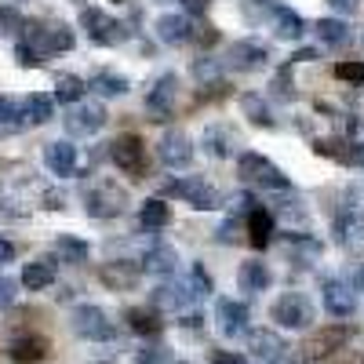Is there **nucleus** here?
<instances>
[{"label": "nucleus", "instance_id": "obj_1", "mask_svg": "<svg viewBox=\"0 0 364 364\" xmlns=\"http://www.w3.org/2000/svg\"><path fill=\"white\" fill-rule=\"evenodd\" d=\"M237 175H240V182H248V186H259V190H281V193H288L291 190V178L273 164L269 157H262V154H240L237 157Z\"/></svg>", "mask_w": 364, "mask_h": 364}, {"label": "nucleus", "instance_id": "obj_2", "mask_svg": "<svg viewBox=\"0 0 364 364\" xmlns=\"http://www.w3.org/2000/svg\"><path fill=\"white\" fill-rule=\"evenodd\" d=\"M22 41L33 48L41 58H44V55H55V51H70V48L77 44L73 29L63 26V22H29L26 33H22Z\"/></svg>", "mask_w": 364, "mask_h": 364}, {"label": "nucleus", "instance_id": "obj_3", "mask_svg": "<svg viewBox=\"0 0 364 364\" xmlns=\"http://www.w3.org/2000/svg\"><path fill=\"white\" fill-rule=\"evenodd\" d=\"M124 204H128V193L109 178H99L84 190V211L91 219H113V215L124 211Z\"/></svg>", "mask_w": 364, "mask_h": 364}, {"label": "nucleus", "instance_id": "obj_4", "mask_svg": "<svg viewBox=\"0 0 364 364\" xmlns=\"http://www.w3.org/2000/svg\"><path fill=\"white\" fill-rule=\"evenodd\" d=\"M80 26H84V33L91 44H102V48H117V44H124L128 41V26L106 15L102 8H84L80 11Z\"/></svg>", "mask_w": 364, "mask_h": 364}, {"label": "nucleus", "instance_id": "obj_5", "mask_svg": "<svg viewBox=\"0 0 364 364\" xmlns=\"http://www.w3.org/2000/svg\"><path fill=\"white\" fill-rule=\"evenodd\" d=\"M70 328L77 331L80 339H87V343H109L117 336L113 321L106 317L102 306H95V302H80V306L70 314Z\"/></svg>", "mask_w": 364, "mask_h": 364}, {"label": "nucleus", "instance_id": "obj_6", "mask_svg": "<svg viewBox=\"0 0 364 364\" xmlns=\"http://www.w3.org/2000/svg\"><path fill=\"white\" fill-rule=\"evenodd\" d=\"M168 193H175V197H182L190 208H197V211H211V208H223V193L211 186V182L204 178V175H186V178H178V182H171L168 186Z\"/></svg>", "mask_w": 364, "mask_h": 364}, {"label": "nucleus", "instance_id": "obj_7", "mask_svg": "<svg viewBox=\"0 0 364 364\" xmlns=\"http://www.w3.org/2000/svg\"><path fill=\"white\" fill-rule=\"evenodd\" d=\"M273 321L281 328H291V331H302L314 324V302L302 295V291H284L277 302H273Z\"/></svg>", "mask_w": 364, "mask_h": 364}, {"label": "nucleus", "instance_id": "obj_8", "mask_svg": "<svg viewBox=\"0 0 364 364\" xmlns=\"http://www.w3.org/2000/svg\"><path fill=\"white\" fill-rule=\"evenodd\" d=\"M175 102H178V77L175 73H161L154 80V87L146 91V113H149V120H157V124L171 120L175 117Z\"/></svg>", "mask_w": 364, "mask_h": 364}, {"label": "nucleus", "instance_id": "obj_9", "mask_svg": "<svg viewBox=\"0 0 364 364\" xmlns=\"http://www.w3.org/2000/svg\"><path fill=\"white\" fill-rule=\"evenodd\" d=\"M109 161L124 171V175H132V178H142L146 175V142L139 139V135H117L113 142H109Z\"/></svg>", "mask_w": 364, "mask_h": 364}, {"label": "nucleus", "instance_id": "obj_10", "mask_svg": "<svg viewBox=\"0 0 364 364\" xmlns=\"http://www.w3.org/2000/svg\"><path fill=\"white\" fill-rule=\"evenodd\" d=\"M248 350H252V357L259 364H284L291 357L288 339L281 336V331H273V328H255L248 336Z\"/></svg>", "mask_w": 364, "mask_h": 364}, {"label": "nucleus", "instance_id": "obj_11", "mask_svg": "<svg viewBox=\"0 0 364 364\" xmlns=\"http://www.w3.org/2000/svg\"><path fill=\"white\" fill-rule=\"evenodd\" d=\"M215 321L226 339L252 336V310L240 299H215Z\"/></svg>", "mask_w": 364, "mask_h": 364}, {"label": "nucleus", "instance_id": "obj_12", "mask_svg": "<svg viewBox=\"0 0 364 364\" xmlns=\"http://www.w3.org/2000/svg\"><path fill=\"white\" fill-rule=\"evenodd\" d=\"M353 336H357L353 324H328L324 331H317V336H310L306 343H302V357H306V360H321L331 350H343Z\"/></svg>", "mask_w": 364, "mask_h": 364}, {"label": "nucleus", "instance_id": "obj_13", "mask_svg": "<svg viewBox=\"0 0 364 364\" xmlns=\"http://www.w3.org/2000/svg\"><path fill=\"white\" fill-rule=\"evenodd\" d=\"M63 124H66V132L73 139H87V135H95V132L106 128V109L99 102H77V106L66 109Z\"/></svg>", "mask_w": 364, "mask_h": 364}, {"label": "nucleus", "instance_id": "obj_14", "mask_svg": "<svg viewBox=\"0 0 364 364\" xmlns=\"http://www.w3.org/2000/svg\"><path fill=\"white\" fill-rule=\"evenodd\" d=\"M157 157L164 161V168L171 171H182V168H190L193 164V142L186 132H164L161 142H157Z\"/></svg>", "mask_w": 364, "mask_h": 364}, {"label": "nucleus", "instance_id": "obj_15", "mask_svg": "<svg viewBox=\"0 0 364 364\" xmlns=\"http://www.w3.org/2000/svg\"><path fill=\"white\" fill-rule=\"evenodd\" d=\"M266 44L259 41H233L226 48V70H237V73H252V70H262L266 66Z\"/></svg>", "mask_w": 364, "mask_h": 364}, {"label": "nucleus", "instance_id": "obj_16", "mask_svg": "<svg viewBox=\"0 0 364 364\" xmlns=\"http://www.w3.org/2000/svg\"><path fill=\"white\" fill-rule=\"evenodd\" d=\"M193 299H197V288H193L190 281H164L161 288H154V295H149V306H154V310H175V314H182Z\"/></svg>", "mask_w": 364, "mask_h": 364}, {"label": "nucleus", "instance_id": "obj_17", "mask_svg": "<svg viewBox=\"0 0 364 364\" xmlns=\"http://www.w3.org/2000/svg\"><path fill=\"white\" fill-rule=\"evenodd\" d=\"M44 164H48V171L58 175V178L77 175V171H80L77 146H73L70 139H55V142H48V146H44Z\"/></svg>", "mask_w": 364, "mask_h": 364}, {"label": "nucleus", "instance_id": "obj_18", "mask_svg": "<svg viewBox=\"0 0 364 364\" xmlns=\"http://www.w3.org/2000/svg\"><path fill=\"white\" fill-rule=\"evenodd\" d=\"M321 299H324V310L331 317H353L357 310V295H353V284L339 281V277H328L321 284Z\"/></svg>", "mask_w": 364, "mask_h": 364}, {"label": "nucleus", "instance_id": "obj_19", "mask_svg": "<svg viewBox=\"0 0 364 364\" xmlns=\"http://www.w3.org/2000/svg\"><path fill=\"white\" fill-rule=\"evenodd\" d=\"M154 33H157V41L161 44H171V48H178V44H190L193 37H197V26L190 22V15H161L157 18V26H154Z\"/></svg>", "mask_w": 364, "mask_h": 364}, {"label": "nucleus", "instance_id": "obj_20", "mask_svg": "<svg viewBox=\"0 0 364 364\" xmlns=\"http://www.w3.org/2000/svg\"><path fill=\"white\" fill-rule=\"evenodd\" d=\"M269 284H273V273H269V266L262 259H245V262H240L237 288L245 295H262V291H269Z\"/></svg>", "mask_w": 364, "mask_h": 364}, {"label": "nucleus", "instance_id": "obj_21", "mask_svg": "<svg viewBox=\"0 0 364 364\" xmlns=\"http://www.w3.org/2000/svg\"><path fill=\"white\" fill-rule=\"evenodd\" d=\"M178 269V252L171 245H164V240H154V245L146 248L142 255V273H154V277H171V273Z\"/></svg>", "mask_w": 364, "mask_h": 364}, {"label": "nucleus", "instance_id": "obj_22", "mask_svg": "<svg viewBox=\"0 0 364 364\" xmlns=\"http://www.w3.org/2000/svg\"><path fill=\"white\" fill-rule=\"evenodd\" d=\"M336 240L353 252V255H364V215H357V211H346V215H339L336 223Z\"/></svg>", "mask_w": 364, "mask_h": 364}, {"label": "nucleus", "instance_id": "obj_23", "mask_svg": "<svg viewBox=\"0 0 364 364\" xmlns=\"http://www.w3.org/2000/svg\"><path fill=\"white\" fill-rule=\"evenodd\" d=\"M58 277V269H55V259H33V262H26L22 269V288L26 291H44L51 288Z\"/></svg>", "mask_w": 364, "mask_h": 364}, {"label": "nucleus", "instance_id": "obj_24", "mask_svg": "<svg viewBox=\"0 0 364 364\" xmlns=\"http://www.w3.org/2000/svg\"><path fill=\"white\" fill-rule=\"evenodd\" d=\"M8 357L15 364H41L48 357V339H41V336H18V339H11Z\"/></svg>", "mask_w": 364, "mask_h": 364}, {"label": "nucleus", "instance_id": "obj_25", "mask_svg": "<svg viewBox=\"0 0 364 364\" xmlns=\"http://www.w3.org/2000/svg\"><path fill=\"white\" fill-rule=\"evenodd\" d=\"M128 77H120L113 70H99V73H91L87 80V91H95L99 99H120V95H128Z\"/></svg>", "mask_w": 364, "mask_h": 364}, {"label": "nucleus", "instance_id": "obj_26", "mask_svg": "<svg viewBox=\"0 0 364 364\" xmlns=\"http://www.w3.org/2000/svg\"><path fill=\"white\" fill-rule=\"evenodd\" d=\"M302 33H306V18H302L299 11H291L284 4L273 11V37L277 41H299Z\"/></svg>", "mask_w": 364, "mask_h": 364}, {"label": "nucleus", "instance_id": "obj_27", "mask_svg": "<svg viewBox=\"0 0 364 364\" xmlns=\"http://www.w3.org/2000/svg\"><path fill=\"white\" fill-rule=\"evenodd\" d=\"M139 277H142V266H135V262H106V266H102V281H106L113 291L135 288Z\"/></svg>", "mask_w": 364, "mask_h": 364}, {"label": "nucleus", "instance_id": "obj_28", "mask_svg": "<svg viewBox=\"0 0 364 364\" xmlns=\"http://www.w3.org/2000/svg\"><path fill=\"white\" fill-rule=\"evenodd\" d=\"M168 223H171L168 200H161V197L142 200V208H139V226H142V230H164Z\"/></svg>", "mask_w": 364, "mask_h": 364}, {"label": "nucleus", "instance_id": "obj_29", "mask_svg": "<svg viewBox=\"0 0 364 364\" xmlns=\"http://www.w3.org/2000/svg\"><path fill=\"white\" fill-rule=\"evenodd\" d=\"M248 240H252V248H266L269 245V237H273V211L269 208H255L252 215H248Z\"/></svg>", "mask_w": 364, "mask_h": 364}, {"label": "nucleus", "instance_id": "obj_30", "mask_svg": "<svg viewBox=\"0 0 364 364\" xmlns=\"http://www.w3.org/2000/svg\"><path fill=\"white\" fill-rule=\"evenodd\" d=\"M124 321H128L132 331H139V336H157V331L164 328V321H161V314L154 306H132L124 314Z\"/></svg>", "mask_w": 364, "mask_h": 364}, {"label": "nucleus", "instance_id": "obj_31", "mask_svg": "<svg viewBox=\"0 0 364 364\" xmlns=\"http://www.w3.org/2000/svg\"><path fill=\"white\" fill-rule=\"evenodd\" d=\"M22 109H26V124H48V120L55 117V95L33 91V95L22 99Z\"/></svg>", "mask_w": 364, "mask_h": 364}, {"label": "nucleus", "instance_id": "obj_32", "mask_svg": "<svg viewBox=\"0 0 364 364\" xmlns=\"http://www.w3.org/2000/svg\"><path fill=\"white\" fill-rule=\"evenodd\" d=\"M240 109L248 113V120L255 128H273V124H277L273 113H269V102L259 95V91H245V95H240Z\"/></svg>", "mask_w": 364, "mask_h": 364}, {"label": "nucleus", "instance_id": "obj_33", "mask_svg": "<svg viewBox=\"0 0 364 364\" xmlns=\"http://www.w3.org/2000/svg\"><path fill=\"white\" fill-rule=\"evenodd\" d=\"M314 29H317L321 44H328V48H343V44H350V37H353L350 26H346L343 18H317Z\"/></svg>", "mask_w": 364, "mask_h": 364}, {"label": "nucleus", "instance_id": "obj_34", "mask_svg": "<svg viewBox=\"0 0 364 364\" xmlns=\"http://www.w3.org/2000/svg\"><path fill=\"white\" fill-rule=\"evenodd\" d=\"M26 128V109L18 99H8L0 95V135H15Z\"/></svg>", "mask_w": 364, "mask_h": 364}, {"label": "nucleus", "instance_id": "obj_35", "mask_svg": "<svg viewBox=\"0 0 364 364\" xmlns=\"http://www.w3.org/2000/svg\"><path fill=\"white\" fill-rule=\"evenodd\" d=\"M314 154L331 157V161L353 168V142H350V139H317V142H314Z\"/></svg>", "mask_w": 364, "mask_h": 364}, {"label": "nucleus", "instance_id": "obj_36", "mask_svg": "<svg viewBox=\"0 0 364 364\" xmlns=\"http://www.w3.org/2000/svg\"><path fill=\"white\" fill-rule=\"evenodd\" d=\"M84 91H87V84H84L80 77L63 73V77L55 80V102H63V106H77V102L84 99Z\"/></svg>", "mask_w": 364, "mask_h": 364}, {"label": "nucleus", "instance_id": "obj_37", "mask_svg": "<svg viewBox=\"0 0 364 364\" xmlns=\"http://www.w3.org/2000/svg\"><path fill=\"white\" fill-rule=\"evenodd\" d=\"M204 149L215 161H223V157L233 154V135L226 128H219V124H211V128H204Z\"/></svg>", "mask_w": 364, "mask_h": 364}, {"label": "nucleus", "instance_id": "obj_38", "mask_svg": "<svg viewBox=\"0 0 364 364\" xmlns=\"http://www.w3.org/2000/svg\"><path fill=\"white\" fill-rule=\"evenodd\" d=\"M55 252H58V259H66V262H87V255H91L87 240L70 237V233H63V237L55 240Z\"/></svg>", "mask_w": 364, "mask_h": 364}, {"label": "nucleus", "instance_id": "obj_39", "mask_svg": "<svg viewBox=\"0 0 364 364\" xmlns=\"http://www.w3.org/2000/svg\"><path fill=\"white\" fill-rule=\"evenodd\" d=\"M26 15L11 4H0V37H22L26 33Z\"/></svg>", "mask_w": 364, "mask_h": 364}, {"label": "nucleus", "instance_id": "obj_40", "mask_svg": "<svg viewBox=\"0 0 364 364\" xmlns=\"http://www.w3.org/2000/svg\"><path fill=\"white\" fill-rule=\"evenodd\" d=\"M193 77H197V80H204V84L219 80V77H223V63H215V58L200 55V58H193Z\"/></svg>", "mask_w": 364, "mask_h": 364}, {"label": "nucleus", "instance_id": "obj_41", "mask_svg": "<svg viewBox=\"0 0 364 364\" xmlns=\"http://www.w3.org/2000/svg\"><path fill=\"white\" fill-rule=\"evenodd\" d=\"M273 95L284 99V102H291V99H295V91H291V63H288V66H281V70H277V77H273Z\"/></svg>", "mask_w": 364, "mask_h": 364}, {"label": "nucleus", "instance_id": "obj_42", "mask_svg": "<svg viewBox=\"0 0 364 364\" xmlns=\"http://www.w3.org/2000/svg\"><path fill=\"white\" fill-rule=\"evenodd\" d=\"M190 284L197 288V295H211V291H215V284H211V277L204 273V262H193V266H190Z\"/></svg>", "mask_w": 364, "mask_h": 364}, {"label": "nucleus", "instance_id": "obj_43", "mask_svg": "<svg viewBox=\"0 0 364 364\" xmlns=\"http://www.w3.org/2000/svg\"><path fill=\"white\" fill-rule=\"evenodd\" d=\"M240 4H245L248 18H262V15H269V11H277L281 0H240Z\"/></svg>", "mask_w": 364, "mask_h": 364}, {"label": "nucleus", "instance_id": "obj_44", "mask_svg": "<svg viewBox=\"0 0 364 364\" xmlns=\"http://www.w3.org/2000/svg\"><path fill=\"white\" fill-rule=\"evenodd\" d=\"M336 77L339 80H350V84H364V63H339L336 66Z\"/></svg>", "mask_w": 364, "mask_h": 364}, {"label": "nucleus", "instance_id": "obj_45", "mask_svg": "<svg viewBox=\"0 0 364 364\" xmlns=\"http://www.w3.org/2000/svg\"><path fill=\"white\" fill-rule=\"evenodd\" d=\"M15 58H18V66H26V70H29V66H41V63H44V58H41V55H37L33 48H29L26 41H18V44H15Z\"/></svg>", "mask_w": 364, "mask_h": 364}, {"label": "nucleus", "instance_id": "obj_46", "mask_svg": "<svg viewBox=\"0 0 364 364\" xmlns=\"http://www.w3.org/2000/svg\"><path fill=\"white\" fill-rule=\"evenodd\" d=\"M182 4V15H190V18H200L208 8H211V0H178Z\"/></svg>", "mask_w": 364, "mask_h": 364}, {"label": "nucleus", "instance_id": "obj_47", "mask_svg": "<svg viewBox=\"0 0 364 364\" xmlns=\"http://www.w3.org/2000/svg\"><path fill=\"white\" fill-rule=\"evenodd\" d=\"M15 281L11 277H0V310H8L11 306V302H15Z\"/></svg>", "mask_w": 364, "mask_h": 364}, {"label": "nucleus", "instance_id": "obj_48", "mask_svg": "<svg viewBox=\"0 0 364 364\" xmlns=\"http://www.w3.org/2000/svg\"><path fill=\"white\" fill-rule=\"evenodd\" d=\"M237 230H240V223H237V219H226V223L219 226V240H223V245H233V240H240Z\"/></svg>", "mask_w": 364, "mask_h": 364}, {"label": "nucleus", "instance_id": "obj_49", "mask_svg": "<svg viewBox=\"0 0 364 364\" xmlns=\"http://www.w3.org/2000/svg\"><path fill=\"white\" fill-rule=\"evenodd\" d=\"M328 8H336L339 15H357L360 0H328Z\"/></svg>", "mask_w": 364, "mask_h": 364}, {"label": "nucleus", "instance_id": "obj_50", "mask_svg": "<svg viewBox=\"0 0 364 364\" xmlns=\"http://www.w3.org/2000/svg\"><path fill=\"white\" fill-rule=\"evenodd\" d=\"M211 364H245V357L230 353V350H219V353H211Z\"/></svg>", "mask_w": 364, "mask_h": 364}, {"label": "nucleus", "instance_id": "obj_51", "mask_svg": "<svg viewBox=\"0 0 364 364\" xmlns=\"http://www.w3.org/2000/svg\"><path fill=\"white\" fill-rule=\"evenodd\" d=\"M314 58H317V48H302V51H295V55L288 58V63L299 66V63H314Z\"/></svg>", "mask_w": 364, "mask_h": 364}, {"label": "nucleus", "instance_id": "obj_52", "mask_svg": "<svg viewBox=\"0 0 364 364\" xmlns=\"http://www.w3.org/2000/svg\"><path fill=\"white\" fill-rule=\"evenodd\" d=\"M11 259H15V245H11L8 237H0V266L11 262Z\"/></svg>", "mask_w": 364, "mask_h": 364}, {"label": "nucleus", "instance_id": "obj_53", "mask_svg": "<svg viewBox=\"0 0 364 364\" xmlns=\"http://www.w3.org/2000/svg\"><path fill=\"white\" fill-rule=\"evenodd\" d=\"M350 284H353V291H364V262L353 266V281Z\"/></svg>", "mask_w": 364, "mask_h": 364}, {"label": "nucleus", "instance_id": "obj_54", "mask_svg": "<svg viewBox=\"0 0 364 364\" xmlns=\"http://www.w3.org/2000/svg\"><path fill=\"white\" fill-rule=\"evenodd\" d=\"M353 164L364 168V142H353Z\"/></svg>", "mask_w": 364, "mask_h": 364}, {"label": "nucleus", "instance_id": "obj_55", "mask_svg": "<svg viewBox=\"0 0 364 364\" xmlns=\"http://www.w3.org/2000/svg\"><path fill=\"white\" fill-rule=\"evenodd\" d=\"M95 364H109V360H95Z\"/></svg>", "mask_w": 364, "mask_h": 364}, {"label": "nucleus", "instance_id": "obj_56", "mask_svg": "<svg viewBox=\"0 0 364 364\" xmlns=\"http://www.w3.org/2000/svg\"><path fill=\"white\" fill-rule=\"evenodd\" d=\"M117 4H124V0H117Z\"/></svg>", "mask_w": 364, "mask_h": 364}]
</instances>
